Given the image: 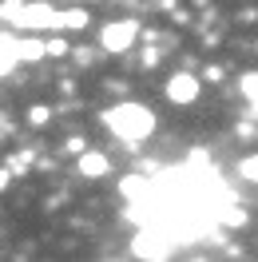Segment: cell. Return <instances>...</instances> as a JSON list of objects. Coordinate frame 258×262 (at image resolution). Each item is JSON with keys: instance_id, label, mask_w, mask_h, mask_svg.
Instances as JSON below:
<instances>
[{"instance_id": "obj_6", "label": "cell", "mask_w": 258, "mask_h": 262, "mask_svg": "<svg viewBox=\"0 0 258 262\" xmlns=\"http://www.w3.org/2000/svg\"><path fill=\"white\" fill-rule=\"evenodd\" d=\"M20 64V48H16V36L0 32V76H8L12 68Z\"/></svg>"}, {"instance_id": "obj_9", "label": "cell", "mask_w": 258, "mask_h": 262, "mask_svg": "<svg viewBox=\"0 0 258 262\" xmlns=\"http://www.w3.org/2000/svg\"><path fill=\"white\" fill-rule=\"evenodd\" d=\"M242 96L254 103V119H258V72H250V76H242Z\"/></svg>"}, {"instance_id": "obj_1", "label": "cell", "mask_w": 258, "mask_h": 262, "mask_svg": "<svg viewBox=\"0 0 258 262\" xmlns=\"http://www.w3.org/2000/svg\"><path fill=\"white\" fill-rule=\"evenodd\" d=\"M103 123H107L119 139L143 143L147 135L155 131V115L147 112L143 103H119V107H112V112H103Z\"/></svg>"}, {"instance_id": "obj_3", "label": "cell", "mask_w": 258, "mask_h": 262, "mask_svg": "<svg viewBox=\"0 0 258 262\" xmlns=\"http://www.w3.org/2000/svg\"><path fill=\"white\" fill-rule=\"evenodd\" d=\"M135 36H139V20H112V24H103V32H99V44L103 52H131L135 44Z\"/></svg>"}, {"instance_id": "obj_13", "label": "cell", "mask_w": 258, "mask_h": 262, "mask_svg": "<svg viewBox=\"0 0 258 262\" xmlns=\"http://www.w3.org/2000/svg\"><path fill=\"white\" fill-rule=\"evenodd\" d=\"M4 187H8V171H0V191H4Z\"/></svg>"}, {"instance_id": "obj_8", "label": "cell", "mask_w": 258, "mask_h": 262, "mask_svg": "<svg viewBox=\"0 0 258 262\" xmlns=\"http://www.w3.org/2000/svg\"><path fill=\"white\" fill-rule=\"evenodd\" d=\"M16 48H20V60H40L44 56V40L28 36V40H16Z\"/></svg>"}, {"instance_id": "obj_4", "label": "cell", "mask_w": 258, "mask_h": 262, "mask_svg": "<svg viewBox=\"0 0 258 262\" xmlns=\"http://www.w3.org/2000/svg\"><path fill=\"white\" fill-rule=\"evenodd\" d=\"M199 76H191V72H175L171 80H167V99L171 103H195L199 99Z\"/></svg>"}, {"instance_id": "obj_7", "label": "cell", "mask_w": 258, "mask_h": 262, "mask_svg": "<svg viewBox=\"0 0 258 262\" xmlns=\"http://www.w3.org/2000/svg\"><path fill=\"white\" fill-rule=\"evenodd\" d=\"M52 28H64V32H72V28H88V12H83V8L56 12V24H52Z\"/></svg>"}, {"instance_id": "obj_10", "label": "cell", "mask_w": 258, "mask_h": 262, "mask_svg": "<svg viewBox=\"0 0 258 262\" xmlns=\"http://www.w3.org/2000/svg\"><path fill=\"white\" fill-rule=\"evenodd\" d=\"M239 171H242V179H250L258 187V155H246V159L239 163Z\"/></svg>"}, {"instance_id": "obj_2", "label": "cell", "mask_w": 258, "mask_h": 262, "mask_svg": "<svg viewBox=\"0 0 258 262\" xmlns=\"http://www.w3.org/2000/svg\"><path fill=\"white\" fill-rule=\"evenodd\" d=\"M131 250H135L139 258H167V254L175 250V238H171V234H167L159 223H147V227L135 234Z\"/></svg>"}, {"instance_id": "obj_12", "label": "cell", "mask_w": 258, "mask_h": 262, "mask_svg": "<svg viewBox=\"0 0 258 262\" xmlns=\"http://www.w3.org/2000/svg\"><path fill=\"white\" fill-rule=\"evenodd\" d=\"M28 123L44 127V123H48V107H32V112H28Z\"/></svg>"}, {"instance_id": "obj_11", "label": "cell", "mask_w": 258, "mask_h": 262, "mask_svg": "<svg viewBox=\"0 0 258 262\" xmlns=\"http://www.w3.org/2000/svg\"><path fill=\"white\" fill-rule=\"evenodd\" d=\"M64 52H68V40H60V36L44 44V56H64Z\"/></svg>"}, {"instance_id": "obj_5", "label": "cell", "mask_w": 258, "mask_h": 262, "mask_svg": "<svg viewBox=\"0 0 258 262\" xmlns=\"http://www.w3.org/2000/svg\"><path fill=\"white\" fill-rule=\"evenodd\" d=\"M107 171H112L107 155H99V151H83V155H80V175H88V179H103Z\"/></svg>"}]
</instances>
